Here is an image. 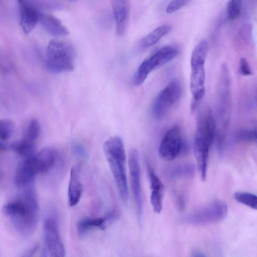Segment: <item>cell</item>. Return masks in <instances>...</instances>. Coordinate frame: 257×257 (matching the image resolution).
Wrapping results in <instances>:
<instances>
[{"mask_svg": "<svg viewBox=\"0 0 257 257\" xmlns=\"http://www.w3.org/2000/svg\"><path fill=\"white\" fill-rule=\"evenodd\" d=\"M2 212L20 235H31L37 228L39 218V207L34 189L30 187L6 203Z\"/></svg>", "mask_w": 257, "mask_h": 257, "instance_id": "1", "label": "cell"}, {"mask_svg": "<svg viewBox=\"0 0 257 257\" xmlns=\"http://www.w3.org/2000/svg\"><path fill=\"white\" fill-rule=\"evenodd\" d=\"M103 150L121 200L127 203L129 193L126 173V155L119 136L110 137L104 142Z\"/></svg>", "mask_w": 257, "mask_h": 257, "instance_id": "2", "label": "cell"}, {"mask_svg": "<svg viewBox=\"0 0 257 257\" xmlns=\"http://www.w3.org/2000/svg\"><path fill=\"white\" fill-rule=\"evenodd\" d=\"M45 64L48 69L53 73L70 71L74 67V51L69 43L52 39L46 50Z\"/></svg>", "mask_w": 257, "mask_h": 257, "instance_id": "3", "label": "cell"}, {"mask_svg": "<svg viewBox=\"0 0 257 257\" xmlns=\"http://www.w3.org/2000/svg\"><path fill=\"white\" fill-rule=\"evenodd\" d=\"M227 206L221 200H216L204 208L186 216L184 221L196 225L215 223L224 219L227 214Z\"/></svg>", "mask_w": 257, "mask_h": 257, "instance_id": "4", "label": "cell"}, {"mask_svg": "<svg viewBox=\"0 0 257 257\" xmlns=\"http://www.w3.org/2000/svg\"><path fill=\"white\" fill-rule=\"evenodd\" d=\"M182 87L178 80L169 82L158 94L152 106V112L157 119L164 117L170 108L180 98Z\"/></svg>", "mask_w": 257, "mask_h": 257, "instance_id": "5", "label": "cell"}, {"mask_svg": "<svg viewBox=\"0 0 257 257\" xmlns=\"http://www.w3.org/2000/svg\"><path fill=\"white\" fill-rule=\"evenodd\" d=\"M182 138L181 130L173 127L165 134L159 148L160 157L166 161L175 159L183 151H186V145Z\"/></svg>", "mask_w": 257, "mask_h": 257, "instance_id": "6", "label": "cell"}, {"mask_svg": "<svg viewBox=\"0 0 257 257\" xmlns=\"http://www.w3.org/2000/svg\"><path fill=\"white\" fill-rule=\"evenodd\" d=\"M206 56L200 53H193L191 56V72L190 88L192 98L202 100L205 91V62Z\"/></svg>", "mask_w": 257, "mask_h": 257, "instance_id": "7", "label": "cell"}, {"mask_svg": "<svg viewBox=\"0 0 257 257\" xmlns=\"http://www.w3.org/2000/svg\"><path fill=\"white\" fill-rule=\"evenodd\" d=\"M128 164L132 191L135 201L138 222L142 225L143 199L141 183V170L137 151L132 148L128 152Z\"/></svg>", "mask_w": 257, "mask_h": 257, "instance_id": "8", "label": "cell"}, {"mask_svg": "<svg viewBox=\"0 0 257 257\" xmlns=\"http://www.w3.org/2000/svg\"><path fill=\"white\" fill-rule=\"evenodd\" d=\"M44 238L49 257H65V249L58 224L52 217L48 218L44 226Z\"/></svg>", "mask_w": 257, "mask_h": 257, "instance_id": "9", "label": "cell"}, {"mask_svg": "<svg viewBox=\"0 0 257 257\" xmlns=\"http://www.w3.org/2000/svg\"><path fill=\"white\" fill-rule=\"evenodd\" d=\"M216 132L215 118L212 110L208 108L203 109L197 117L195 137L210 147L215 141Z\"/></svg>", "mask_w": 257, "mask_h": 257, "instance_id": "10", "label": "cell"}, {"mask_svg": "<svg viewBox=\"0 0 257 257\" xmlns=\"http://www.w3.org/2000/svg\"><path fill=\"white\" fill-rule=\"evenodd\" d=\"M20 14V24L23 32L28 34L39 22L41 11L30 1H18Z\"/></svg>", "mask_w": 257, "mask_h": 257, "instance_id": "11", "label": "cell"}, {"mask_svg": "<svg viewBox=\"0 0 257 257\" xmlns=\"http://www.w3.org/2000/svg\"><path fill=\"white\" fill-rule=\"evenodd\" d=\"M117 217V213L115 211H111L103 217L83 218L77 223V233L80 237H82L92 229H104L108 225L115 220Z\"/></svg>", "mask_w": 257, "mask_h": 257, "instance_id": "12", "label": "cell"}, {"mask_svg": "<svg viewBox=\"0 0 257 257\" xmlns=\"http://www.w3.org/2000/svg\"><path fill=\"white\" fill-rule=\"evenodd\" d=\"M37 174L33 156L26 158L16 168L14 177L16 185L20 188L30 185Z\"/></svg>", "mask_w": 257, "mask_h": 257, "instance_id": "13", "label": "cell"}, {"mask_svg": "<svg viewBox=\"0 0 257 257\" xmlns=\"http://www.w3.org/2000/svg\"><path fill=\"white\" fill-rule=\"evenodd\" d=\"M111 5L116 24V33L120 36L125 33L128 24L130 2L125 0L112 1Z\"/></svg>", "mask_w": 257, "mask_h": 257, "instance_id": "14", "label": "cell"}, {"mask_svg": "<svg viewBox=\"0 0 257 257\" xmlns=\"http://www.w3.org/2000/svg\"><path fill=\"white\" fill-rule=\"evenodd\" d=\"M58 157L57 151L51 147L43 148L33 155L38 173L45 174L55 166Z\"/></svg>", "mask_w": 257, "mask_h": 257, "instance_id": "15", "label": "cell"}, {"mask_svg": "<svg viewBox=\"0 0 257 257\" xmlns=\"http://www.w3.org/2000/svg\"><path fill=\"white\" fill-rule=\"evenodd\" d=\"M149 172L151 190V203L153 211L156 213H160L163 208V198L165 190V186L151 167H149Z\"/></svg>", "mask_w": 257, "mask_h": 257, "instance_id": "16", "label": "cell"}, {"mask_svg": "<svg viewBox=\"0 0 257 257\" xmlns=\"http://www.w3.org/2000/svg\"><path fill=\"white\" fill-rule=\"evenodd\" d=\"M80 173V167L79 165H76L71 169L67 193L68 203L70 207H73L77 204L83 192Z\"/></svg>", "mask_w": 257, "mask_h": 257, "instance_id": "17", "label": "cell"}, {"mask_svg": "<svg viewBox=\"0 0 257 257\" xmlns=\"http://www.w3.org/2000/svg\"><path fill=\"white\" fill-rule=\"evenodd\" d=\"M179 54L178 48L173 45H166L145 60L150 70L159 68L174 59Z\"/></svg>", "mask_w": 257, "mask_h": 257, "instance_id": "18", "label": "cell"}, {"mask_svg": "<svg viewBox=\"0 0 257 257\" xmlns=\"http://www.w3.org/2000/svg\"><path fill=\"white\" fill-rule=\"evenodd\" d=\"M193 148L197 170L201 180L204 181L207 175L210 147L200 139L195 137Z\"/></svg>", "mask_w": 257, "mask_h": 257, "instance_id": "19", "label": "cell"}, {"mask_svg": "<svg viewBox=\"0 0 257 257\" xmlns=\"http://www.w3.org/2000/svg\"><path fill=\"white\" fill-rule=\"evenodd\" d=\"M42 27L49 34L54 36H64L69 34L67 28L55 16L42 12L39 19Z\"/></svg>", "mask_w": 257, "mask_h": 257, "instance_id": "20", "label": "cell"}, {"mask_svg": "<svg viewBox=\"0 0 257 257\" xmlns=\"http://www.w3.org/2000/svg\"><path fill=\"white\" fill-rule=\"evenodd\" d=\"M171 30L172 27L170 25L164 24L158 26L141 40V47L148 48L155 45Z\"/></svg>", "mask_w": 257, "mask_h": 257, "instance_id": "21", "label": "cell"}, {"mask_svg": "<svg viewBox=\"0 0 257 257\" xmlns=\"http://www.w3.org/2000/svg\"><path fill=\"white\" fill-rule=\"evenodd\" d=\"M40 133L39 121L36 118H31L27 123L23 131L22 140L29 143L35 144Z\"/></svg>", "mask_w": 257, "mask_h": 257, "instance_id": "22", "label": "cell"}, {"mask_svg": "<svg viewBox=\"0 0 257 257\" xmlns=\"http://www.w3.org/2000/svg\"><path fill=\"white\" fill-rule=\"evenodd\" d=\"M235 139L239 141L257 143L256 124L240 129L236 133Z\"/></svg>", "mask_w": 257, "mask_h": 257, "instance_id": "23", "label": "cell"}, {"mask_svg": "<svg viewBox=\"0 0 257 257\" xmlns=\"http://www.w3.org/2000/svg\"><path fill=\"white\" fill-rule=\"evenodd\" d=\"M234 197L239 203L257 210V195L246 192H236Z\"/></svg>", "mask_w": 257, "mask_h": 257, "instance_id": "24", "label": "cell"}, {"mask_svg": "<svg viewBox=\"0 0 257 257\" xmlns=\"http://www.w3.org/2000/svg\"><path fill=\"white\" fill-rule=\"evenodd\" d=\"M15 130V124L9 119H3L0 120L1 142H6L11 138Z\"/></svg>", "mask_w": 257, "mask_h": 257, "instance_id": "25", "label": "cell"}, {"mask_svg": "<svg viewBox=\"0 0 257 257\" xmlns=\"http://www.w3.org/2000/svg\"><path fill=\"white\" fill-rule=\"evenodd\" d=\"M242 6L240 0H232L227 5V15L229 19L235 20L240 15Z\"/></svg>", "mask_w": 257, "mask_h": 257, "instance_id": "26", "label": "cell"}, {"mask_svg": "<svg viewBox=\"0 0 257 257\" xmlns=\"http://www.w3.org/2000/svg\"><path fill=\"white\" fill-rule=\"evenodd\" d=\"M189 1L186 0L171 1L166 7V12L168 14L173 13L187 5Z\"/></svg>", "mask_w": 257, "mask_h": 257, "instance_id": "27", "label": "cell"}, {"mask_svg": "<svg viewBox=\"0 0 257 257\" xmlns=\"http://www.w3.org/2000/svg\"><path fill=\"white\" fill-rule=\"evenodd\" d=\"M239 71L244 76L250 75L252 74L249 65L247 60L242 58L239 62Z\"/></svg>", "mask_w": 257, "mask_h": 257, "instance_id": "28", "label": "cell"}, {"mask_svg": "<svg viewBox=\"0 0 257 257\" xmlns=\"http://www.w3.org/2000/svg\"><path fill=\"white\" fill-rule=\"evenodd\" d=\"M38 249V245H35L28 248L19 257H34Z\"/></svg>", "mask_w": 257, "mask_h": 257, "instance_id": "29", "label": "cell"}, {"mask_svg": "<svg viewBox=\"0 0 257 257\" xmlns=\"http://www.w3.org/2000/svg\"><path fill=\"white\" fill-rule=\"evenodd\" d=\"M176 204L178 209L180 211H182L185 207V203L184 199L181 196H178L176 198Z\"/></svg>", "mask_w": 257, "mask_h": 257, "instance_id": "30", "label": "cell"}, {"mask_svg": "<svg viewBox=\"0 0 257 257\" xmlns=\"http://www.w3.org/2000/svg\"><path fill=\"white\" fill-rule=\"evenodd\" d=\"M191 257H207L204 253L198 251L194 250L191 253Z\"/></svg>", "mask_w": 257, "mask_h": 257, "instance_id": "31", "label": "cell"}, {"mask_svg": "<svg viewBox=\"0 0 257 257\" xmlns=\"http://www.w3.org/2000/svg\"><path fill=\"white\" fill-rule=\"evenodd\" d=\"M74 151L78 153L79 154H83L84 153V150L83 149L82 147L80 146L79 145L75 144L74 146Z\"/></svg>", "mask_w": 257, "mask_h": 257, "instance_id": "32", "label": "cell"}]
</instances>
